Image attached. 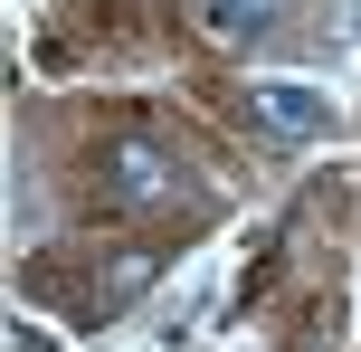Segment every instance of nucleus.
Segmentation results:
<instances>
[{
  "instance_id": "f257e3e1",
  "label": "nucleus",
  "mask_w": 361,
  "mask_h": 352,
  "mask_svg": "<svg viewBox=\"0 0 361 352\" xmlns=\"http://www.w3.org/2000/svg\"><path fill=\"white\" fill-rule=\"evenodd\" d=\"M95 210L105 219H133V210H162L171 190H180V162L162 143H143V133H114V143H95Z\"/></svg>"
},
{
  "instance_id": "f03ea898",
  "label": "nucleus",
  "mask_w": 361,
  "mask_h": 352,
  "mask_svg": "<svg viewBox=\"0 0 361 352\" xmlns=\"http://www.w3.org/2000/svg\"><path fill=\"white\" fill-rule=\"evenodd\" d=\"M247 114H257V133H276V143H324V133H333V105L314 86H286V76H257Z\"/></svg>"
},
{
  "instance_id": "7ed1b4c3",
  "label": "nucleus",
  "mask_w": 361,
  "mask_h": 352,
  "mask_svg": "<svg viewBox=\"0 0 361 352\" xmlns=\"http://www.w3.org/2000/svg\"><path fill=\"white\" fill-rule=\"evenodd\" d=\"M190 10L200 38H219V48H238V38H267L276 19H286V0H180Z\"/></svg>"
}]
</instances>
